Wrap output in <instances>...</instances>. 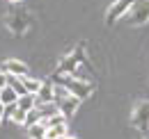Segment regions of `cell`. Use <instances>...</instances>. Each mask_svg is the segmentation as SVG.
<instances>
[{
  "label": "cell",
  "mask_w": 149,
  "mask_h": 139,
  "mask_svg": "<svg viewBox=\"0 0 149 139\" xmlns=\"http://www.w3.org/2000/svg\"><path fill=\"white\" fill-rule=\"evenodd\" d=\"M85 62V48L83 46H78L74 50L69 52L62 62H60V66H57V73H62V75H76V69L80 66Z\"/></svg>",
  "instance_id": "6da1fadb"
},
{
  "label": "cell",
  "mask_w": 149,
  "mask_h": 139,
  "mask_svg": "<svg viewBox=\"0 0 149 139\" xmlns=\"http://www.w3.org/2000/svg\"><path fill=\"white\" fill-rule=\"evenodd\" d=\"M131 125L138 128V132H149V100H140L133 107Z\"/></svg>",
  "instance_id": "7a4b0ae2"
},
{
  "label": "cell",
  "mask_w": 149,
  "mask_h": 139,
  "mask_svg": "<svg viewBox=\"0 0 149 139\" xmlns=\"http://www.w3.org/2000/svg\"><path fill=\"white\" fill-rule=\"evenodd\" d=\"M67 89H69V94H71V96L80 98V100L90 98V96L94 94V85H92V82H90V80H85V78H76V75L69 80Z\"/></svg>",
  "instance_id": "3957f363"
},
{
  "label": "cell",
  "mask_w": 149,
  "mask_h": 139,
  "mask_svg": "<svg viewBox=\"0 0 149 139\" xmlns=\"http://www.w3.org/2000/svg\"><path fill=\"white\" fill-rule=\"evenodd\" d=\"M129 23L131 25H147L149 23V0H135L129 9Z\"/></svg>",
  "instance_id": "277c9868"
},
{
  "label": "cell",
  "mask_w": 149,
  "mask_h": 139,
  "mask_svg": "<svg viewBox=\"0 0 149 139\" xmlns=\"http://www.w3.org/2000/svg\"><path fill=\"white\" fill-rule=\"evenodd\" d=\"M133 2L135 0H115L108 9V14H106V25H115L122 16H126L129 9L133 7Z\"/></svg>",
  "instance_id": "5b68a950"
},
{
  "label": "cell",
  "mask_w": 149,
  "mask_h": 139,
  "mask_svg": "<svg viewBox=\"0 0 149 139\" xmlns=\"http://www.w3.org/2000/svg\"><path fill=\"white\" fill-rule=\"evenodd\" d=\"M57 107H60V112L67 116V119H71L76 114V109H78V105H80V98H76V96H67V98H60V100H55Z\"/></svg>",
  "instance_id": "8992f818"
},
{
  "label": "cell",
  "mask_w": 149,
  "mask_h": 139,
  "mask_svg": "<svg viewBox=\"0 0 149 139\" xmlns=\"http://www.w3.org/2000/svg\"><path fill=\"white\" fill-rule=\"evenodd\" d=\"M0 71H5V73H9V75H19V78L28 75V66H25L21 59H5L2 66H0Z\"/></svg>",
  "instance_id": "52a82bcc"
},
{
  "label": "cell",
  "mask_w": 149,
  "mask_h": 139,
  "mask_svg": "<svg viewBox=\"0 0 149 139\" xmlns=\"http://www.w3.org/2000/svg\"><path fill=\"white\" fill-rule=\"evenodd\" d=\"M55 100V85L53 80L41 82V89L37 91V103H53Z\"/></svg>",
  "instance_id": "ba28073f"
},
{
  "label": "cell",
  "mask_w": 149,
  "mask_h": 139,
  "mask_svg": "<svg viewBox=\"0 0 149 139\" xmlns=\"http://www.w3.org/2000/svg\"><path fill=\"white\" fill-rule=\"evenodd\" d=\"M0 100L5 105H14V103H19V94H16V89L14 87H2L0 89Z\"/></svg>",
  "instance_id": "9c48e42d"
},
{
  "label": "cell",
  "mask_w": 149,
  "mask_h": 139,
  "mask_svg": "<svg viewBox=\"0 0 149 139\" xmlns=\"http://www.w3.org/2000/svg\"><path fill=\"white\" fill-rule=\"evenodd\" d=\"M21 109H25V112H30V109H35L37 107V94H23L19 96V103H16Z\"/></svg>",
  "instance_id": "30bf717a"
},
{
  "label": "cell",
  "mask_w": 149,
  "mask_h": 139,
  "mask_svg": "<svg viewBox=\"0 0 149 139\" xmlns=\"http://www.w3.org/2000/svg\"><path fill=\"white\" fill-rule=\"evenodd\" d=\"M64 135H67V123H60V125L46 128V139H62Z\"/></svg>",
  "instance_id": "8fae6325"
},
{
  "label": "cell",
  "mask_w": 149,
  "mask_h": 139,
  "mask_svg": "<svg viewBox=\"0 0 149 139\" xmlns=\"http://www.w3.org/2000/svg\"><path fill=\"white\" fill-rule=\"evenodd\" d=\"M28 137L30 139H46V125L41 121L35 123V125H30V128H28Z\"/></svg>",
  "instance_id": "7c38bea8"
},
{
  "label": "cell",
  "mask_w": 149,
  "mask_h": 139,
  "mask_svg": "<svg viewBox=\"0 0 149 139\" xmlns=\"http://www.w3.org/2000/svg\"><path fill=\"white\" fill-rule=\"evenodd\" d=\"M23 85L28 89V94H37L39 89H41V80H37V78H25L23 75Z\"/></svg>",
  "instance_id": "4fadbf2b"
},
{
  "label": "cell",
  "mask_w": 149,
  "mask_h": 139,
  "mask_svg": "<svg viewBox=\"0 0 149 139\" xmlns=\"http://www.w3.org/2000/svg\"><path fill=\"white\" fill-rule=\"evenodd\" d=\"M44 119L41 116V112H39V107H35V109H30L28 112V119H25V128H30V125H35V123H39Z\"/></svg>",
  "instance_id": "5bb4252c"
},
{
  "label": "cell",
  "mask_w": 149,
  "mask_h": 139,
  "mask_svg": "<svg viewBox=\"0 0 149 139\" xmlns=\"http://www.w3.org/2000/svg\"><path fill=\"white\" fill-rule=\"evenodd\" d=\"M25 119H28V112H25V109H21V107L12 114V121L19 123V125H25Z\"/></svg>",
  "instance_id": "9a60e30c"
},
{
  "label": "cell",
  "mask_w": 149,
  "mask_h": 139,
  "mask_svg": "<svg viewBox=\"0 0 149 139\" xmlns=\"http://www.w3.org/2000/svg\"><path fill=\"white\" fill-rule=\"evenodd\" d=\"M2 87H7V73L5 71H0V89Z\"/></svg>",
  "instance_id": "2e32d148"
},
{
  "label": "cell",
  "mask_w": 149,
  "mask_h": 139,
  "mask_svg": "<svg viewBox=\"0 0 149 139\" xmlns=\"http://www.w3.org/2000/svg\"><path fill=\"white\" fill-rule=\"evenodd\" d=\"M5 107H7V105H5L2 100H0V116H5Z\"/></svg>",
  "instance_id": "e0dca14e"
},
{
  "label": "cell",
  "mask_w": 149,
  "mask_h": 139,
  "mask_svg": "<svg viewBox=\"0 0 149 139\" xmlns=\"http://www.w3.org/2000/svg\"><path fill=\"white\" fill-rule=\"evenodd\" d=\"M62 139H78V137H74V135H64Z\"/></svg>",
  "instance_id": "ac0fdd59"
},
{
  "label": "cell",
  "mask_w": 149,
  "mask_h": 139,
  "mask_svg": "<svg viewBox=\"0 0 149 139\" xmlns=\"http://www.w3.org/2000/svg\"><path fill=\"white\" fill-rule=\"evenodd\" d=\"M9 2H23V0H9Z\"/></svg>",
  "instance_id": "d6986e66"
},
{
  "label": "cell",
  "mask_w": 149,
  "mask_h": 139,
  "mask_svg": "<svg viewBox=\"0 0 149 139\" xmlns=\"http://www.w3.org/2000/svg\"><path fill=\"white\" fill-rule=\"evenodd\" d=\"M0 121H2V116H0Z\"/></svg>",
  "instance_id": "ffe728a7"
}]
</instances>
